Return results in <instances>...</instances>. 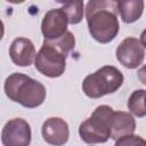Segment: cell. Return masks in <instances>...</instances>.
Masks as SVG:
<instances>
[{"label": "cell", "instance_id": "6da1fadb", "mask_svg": "<svg viewBox=\"0 0 146 146\" xmlns=\"http://www.w3.org/2000/svg\"><path fill=\"white\" fill-rule=\"evenodd\" d=\"M117 15V1H89L86 8V19L90 35L99 43H108L113 41L120 31Z\"/></svg>", "mask_w": 146, "mask_h": 146}, {"label": "cell", "instance_id": "7a4b0ae2", "mask_svg": "<svg viewBox=\"0 0 146 146\" xmlns=\"http://www.w3.org/2000/svg\"><path fill=\"white\" fill-rule=\"evenodd\" d=\"M3 90L10 100L26 108H35L42 105L47 95L46 88L41 82L23 73L10 74L5 81Z\"/></svg>", "mask_w": 146, "mask_h": 146}, {"label": "cell", "instance_id": "3957f363", "mask_svg": "<svg viewBox=\"0 0 146 146\" xmlns=\"http://www.w3.org/2000/svg\"><path fill=\"white\" fill-rule=\"evenodd\" d=\"M123 81V74L119 68L112 65H105L84 78L82 90L89 98H100L114 94L121 88Z\"/></svg>", "mask_w": 146, "mask_h": 146}, {"label": "cell", "instance_id": "277c9868", "mask_svg": "<svg viewBox=\"0 0 146 146\" xmlns=\"http://www.w3.org/2000/svg\"><path fill=\"white\" fill-rule=\"evenodd\" d=\"M113 108L107 105L96 107L91 116L79 127L80 138L87 144H102L111 138V117Z\"/></svg>", "mask_w": 146, "mask_h": 146}, {"label": "cell", "instance_id": "5b68a950", "mask_svg": "<svg viewBox=\"0 0 146 146\" xmlns=\"http://www.w3.org/2000/svg\"><path fill=\"white\" fill-rule=\"evenodd\" d=\"M35 68L44 76L59 78L66 68V56L48 41H43L34 60Z\"/></svg>", "mask_w": 146, "mask_h": 146}, {"label": "cell", "instance_id": "8992f818", "mask_svg": "<svg viewBox=\"0 0 146 146\" xmlns=\"http://www.w3.org/2000/svg\"><path fill=\"white\" fill-rule=\"evenodd\" d=\"M31 139V127L24 119H11L2 128L1 143L3 146H30Z\"/></svg>", "mask_w": 146, "mask_h": 146}, {"label": "cell", "instance_id": "52a82bcc", "mask_svg": "<svg viewBox=\"0 0 146 146\" xmlns=\"http://www.w3.org/2000/svg\"><path fill=\"white\" fill-rule=\"evenodd\" d=\"M115 57L125 68L135 70L145 58V48L143 47L140 40L133 36H128L116 47Z\"/></svg>", "mask_w": 146, "mask_h": 146}, {"label": "cell", "instance_id": "ba28073f", "mask_svg": "<svg viewBox=\"0 0 146 146\" xmlns=\"http://www.w3.org/2000/svg\"><path fill=\"white\" fill-rule=\"evenodd\" d=\"M67 25L68 21L62 8H54L48 10L41 22V32L44 40L52 41L59 39L67 32Z\"/></svg>", "mask_w": 146, "mask_h": 146}, {"label": "cell", "instance_id": "9c48e42d", "mask_svg": "<svg viewBox=\"0 0 146 146\" xmlns=\"http://www.w3.org/2000/svg\"><path fill=\"white\" fill-rule=\"evenodd\" d=\"M41 132L44 141L52 146H63L70 138L67 122L57 116L47 119L42 124Z\"/></svg>", "mask_w": 146, "mask_h": 146}, {"label": "cell", "instance_id": "30bf717a", "mask_svg": "<svg viewBox=\"0 0 146 146\" xmlns=\"http://www.w3.org/2000/svg\"><path fill=\"white\" fill-rule=\"evenodd\" d=\"M9 56L15 65L21 67L30 66L36 57L35 47L27 38H16L9 47Z\"/></svg>", "mask_w": 146, "mask_h": 146}, {"label": "cell", "instance_id": "8fae6325", "mask_svg": "<svg viewBox=\"0 0 146 146\" xmlns=\"http://www.w3.org/2000/svg\"><path fill=\"white\" fill-rule=\"evenodd\" d=\"M136 121L132 114L124 111H114L111 117V138L117 140L121 137L133 135Z\"/></svg>", "mask_w": 146, "mask_h": 146}, {"label": "cell", "instance_id": "7c38bea8", "mask_svg": "<svg viewBox=\"0 0 146 146\" xmlns=\"http://www.w3.org/2000/svg\"><path fill=\"white\" fill-rule=\"evenodd\" d=\"M145 3L141 0H128L117 1V9L120 16L124 23L131 24L138 21L144 13Z\"/></svg>", "mask_w": 146, "mask_h": 146}, {"label": "cell", "instance_id": "4fadbf2b", "mask_svg": "<svg viewBox=\"0 0 146 146\" xmlns=\"http://www.w3.org/2000/svg\"><path fill=\"white\" fill-rule=\"evenodd\" d=\"M145 92H146V90H144V89L135 90L128 99V108L137 117H143L146 115Z\"/></svg>", "mask_w": 146, "mask_h": 146}, {"label": "cell", "instance_id": "5bb4252c", "mask_svg": "<svg viewBox=\"0 0 146 146\" xmlns=\"http://www.w3.org/2000/svg\"><path fill=\"white\" fill-rule=\"evenodd\" d=\"M62 9L66 14L68 24H79L83 18V1H72L63 5Z\"/></svg>", "mask_w": 146, "mask_h": 146}, {"label": "cell", "instance_id": "9a60e30c", "mask_svg": "<svg viewBox=\"0 0 146 146\" xmlns=\"http://www.w3.org/2000/svg\"><path fill=\"white\" fill-rule=\"evenodd\" d=\"M48 42L51 43L55 48H57L59 51H62L66 57H67V55L75 47V38H74V34L72 32H70V31H67L59 39H56V40H52V41H48Z\"/></svg>", "mask_w": 146, "mask_h": 146}, {"label": "cell", "instance_id": "2e32d148", "mask_svg": "<svg viewBox=\"0 0 146 146\" xmlns=\"http://www.w3.org/2000/svg\"><path fill=\"white\" fill-rule=\"evenodd\" d=\"M114 146H146V140L137 135H128L115 140Z\"/></svg>", "mask_w": 146, "mask_h": 146}, {"label": "cell", "instance_id": "e0dca14e", "mask_svg": "<svg viewBox=\"0 0 146 146\" xmlns=\"http://www.w3.org/2000/svg\"><path fill=\"white\" fill-rule=\"evenodd\" d=\"M137 75H138L139 81H140L143 84H146V64H145L144 66H141V67L138 70Z\"/></svg>", "mask_w": 146, "mask_h": 146}, {"label": "cell", "instance_id": "ac0fdd59", "mask_svg": "<svg viewBox=\"0 0 146 146\" xmlns=\"http://www.w3.org/2000/svg\"><path fill=\"white\" fill-rule=\"evenodd\" d=\"M140 42H141L143 47L146 48V29H145V30L141 32V34H140Z\"/></svg>", "mask_w": 146, "mask_h": 146}, {"label": "cell", "instance_id": "d6986e66", "mask_svg": "<svg viewBox=\"0 0 146 146\" xmlns=\"http://www.w3.org/2000/svg\"><path fill=\"white\" fill-rule=\"evenodd\" d=\"M145 105H146V92H145Z\"/></svg>", "mask_w": 146, "mask_h": 146}]
</instances>
